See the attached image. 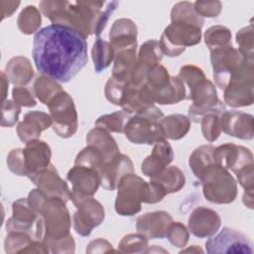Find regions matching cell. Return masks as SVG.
Wrapping results in <instances>:
<instances>
[{
  "label": "cell",
  "instance_id": "1",
  "mask_svg": "<svg viewBox=\"0 0 254 254\" xmlns=\"http://www.w3.org/2000/svg\"><path fill=\"white\" fill-rule=\"evenodd\" d=\"M33 59L42 75L68 82L87 64L86 38L69 26L49 25L34 36Z\"/></svg>",
  "mask_w": 254,
  "mask_h": 254
},
{
  "label": "cell",
  "instance_id": "2",
  "mask_svg": "<svg viewBox=\"0 0 254 254\" xmlns=\"http://www.w3.org/2000/svg\"><path fill=\"white\" fill-rule=\"evenodd\" d=\"M28 200L45 223L44 242L62 239L69 234L71 220L64 200L60 197L49 196L40 189L32 190L28 195Z\"/></svg>",
  "mask_w": 254,
  "mask_h": 254
},
{
  "label": "cell",
  "instance_id": "3",
  "mask_svg": "<svg viewBox=\"0 0 254 254\" xmlns=\"http://www.w3.org/2000/svg\"><path fill=\"white\" fill-rule=\"evenodd\" d=\"M179 77L189 87L187 99L192 104L189 108V118L194 123H199L203 111L217 104L218 97L213 83L205 77L201 68L187 64L181 67Z\"/></svg>",
  "mask_w": 254,
  "mask_h": 254
},
{
  "label": "cell",
  "instance_id": "4",
  "mask_svg": "<svg viewBox=\"0 0 254 254\" xmlns=\"http://www.w3.org/2000/svg\"><path fill=\"white\" fill-rule=\"evenodd\" d=\"M163 112L156 106H151L136 113L127 121L124 134L134 144L152 145L165 138V132L160 124Z\"/></svg>",
  "mask_w": 254,
  "mask_h": 254
},
{
  "label": "cell",
  "instance_id": "5",
  "mask_svg": "<svg viewBox=\"0 0 254 254\" xmlns=\"http://www.w3.org/2000/svg\"><path fill=\"white\" fill-rule=\"evenodd\" d=\"M198 180L206 200L218 204H226L235 200L237 183L226 169L215 163L211 164L203 171Z\"/></svg>",
  "mask_w": 254,
  "mask_h": 254
},
{
  "label": "cell",
  "instance_id": "6",
  "mask_svg": "<svg viewBox=\"0 0 254 254\" xmlns=\"http://www.w3.org/2000/svg\"><path fill=\"white\" fill-rule=\"evenodd\" d=\"M115 210L123 216H131L141 210V203L148 201L149 183L136 174L123 176L117 186Z\"/></svg>",
  "mask_w": 254,
  "mask_h": 254
},
{
  "label": "cell",
  "instance_id": "7",
  "mask_svg": "<svg viewBox=\"0 0 254 254\" xmlns=\"http://www.w3.org/2000/svg\"><path fill=\"white\" fill-rule=\"evenodd\" d=\"M201 40V27L194 23L185 21H172L164 30L160 47L163 54L168 57H178L183 54L186 47L194 46Z\"/></svg>",
  "mask_w": 254,
  "mask_h": 254
},
{
  "label": "cell",
  "instance_id": "8",
  "mask_svg": "<svg viewBox=\"0 0 254 254\" xmlns=\"http://www.w3.org/2000/svg\"><path fill=\"white\" fill-rule=\"evenodd\" d=\"M253 62L245 59L223 89L224 101L227 105L243 107L253 103Z\"/></svg>",
  "mask_w": 254,
  "mask_h": 254
},
{
  "label": "cell",
  "instance_id": "9",
  "mask_svg": "<svg viewBox=\"0 0 254 254\" xmlns=\"http://www.w3.org/2000/svg\"><path fill=\"white\" fill-rule=\"evenodd\" d=\"M52 127L55 133L62 138L73 136L77 130V112L71 96L63 90L48 104Z\"/></svg>",
  "mask_w": 254,
  "mask_h": 254
},
{
  "label": "cell",
  "instance_id": "10",
  "mask_svg": "<svg viewBox=\"0 0 254 254\" xmlns=\"http://www.w3.org/2000/svg\"><path fill=\"white\" fill-rule=\"evenodd\" d=\"M12 216L6 222L7 232H23L34 240L43 241L46 235L45 223L27 198H19L12 204Z\"/></svg>",
  "mask_w": 254,
  "mask_h": 254
},
{
  "label": "cell",
  "instance_id": "11",
  "mask_svg": "<svg viewBox=\"0 0 254 254\" xmlns=\"http://www.w3.org/2000/svg\"><path fill=\"white\" fill-rule=\"evenodd\" d=\"M69 198L76 207V211L72 216L73 229L80 236H88L92 229L100 225L104 220V208L92 196L71 191Z\"/></svg>",
  "mask_w": 254,
  "mask_h": 254
},
{
  "label": "cell",
  "instance_id": "12",
  "mask_svg": "<svg viewBox=\"0 0 254 254\" xmlns=\"http://www.w3.org/2000/svg\"><path fill=\"white\" fill-rule=\"evenodd\" d=\"M104 1H77L68 4L66 25L87 38L93 34L97 18L102 11Z\"/></svg>",
  "mask_w": 254,
  "mask_h": 254
},
{
  "label": "cell",
  "instance_id": "13",
  "mask_svg": "<svg viewBox=\"0 0 254 254\" xmlns=\"http://www.w3.org/2000/svg\"><path fill=\"white\" fill-rule=\"evenodd\" d=\"M245 59L240 52L231 45L210 51V62L213 69V78L219 88L224 89Z\"/></svg>",
  "mask_w": 254,
  "mask_h": 254
},
{
  "label": "cell",
  "instance_id": "14",
  "mask_svg": "<svg viewBox=\"0 0 254 254\" xmlns=\"http://www.w3.org/2000/svg\"><path fill=\"white\" fill-rule=\"evenodd\" d=\"M205 249L208 254L216 253H243L252 254V243L240 231L223 227L220 232L210 237L205 242Z\"/></svg>",
  "mask_w": 254,
  "mask_h": 254
},
{
  "label": "cell",
  "instance_id": "15",
  "mask_svg": "<svg viewBox=\"0 0 254 254\" xmlns=\"http://www.w3.org/2000/svg\"><path fill=\"white\" fill-rule=\"evenodd\" d=\"M28 178L47 195L52 197H60L65 202L70 197V190L66 183L60 177L58 171L53 164L30 174Z\"/></svg>",
  "mask_w": 254,
  "mask_h": 254
},
{
  "label": "cell",
  "instance_id": "16",
  "mask_svg": "<svg viewBox=\"0 0 254 254\" xmlns=\"http://www.w3.org/2000/svg\"><path fill=\"white\" fill-rule=\"evenodd\" d=\"M215 163L232 171L234 174L245 167L253 165V155L251 151L243 146H237L232 143H225L214 149Z\"/></svg>",
  "mask_w": 254,
  "mask_h": 254
},
{
  "label": "cell",
  "instance_id": "17",
  "mask_svg": "<svg viewBox=\"0 0 254 254\" xmlns=\"http://www.w3.org/2000/svg\"><path fill=\"white\" fill-rule=\"evenodd\" d=\"M221 219L218 213L208 207L198 206L192 210L189 217L190 231L198 238L214 235L220 227Z\"/></svg>",
  "mask_w": 254,
  "mask_h": 254
},
{
  "label": "cell",
  "instance_id": "18",
  "mask_svg": "<svg viewBox=\"0 0 254 254\" xmlns=\"http://www.w3.org/2000/svg\"><path fill=\"white\" fill-rule=\"evenodd\" d=\"M173 222L171 214L164 210L145 213L137 218L136 229L147 239H163Z\"/></svg>",
  "mask_w": 254,
  "mask_h": 254
},
{
  "label": "cell",
  "instance_id": "19",
  "mask_svg": "<svg viewBox=\"0 0 254 254\" xmlns=\"http://www.w3.org/2000/svg\"><path fill=\"white\" fill-rule=\"evenodd\" d=\"M221 131L229 136L250 140L254 136L253 116L237 110L224 111L220 116Z\"/></svg>",
  "mask_w": 254,
  "mask_h": 254
},
{
  "label": "cell",
  "instance_id": "20",
  "mask_svg": "<svg viewBox=\"0 0 254 254\" xmlns=\"http://www.w3.org/2000/svg\"><path fill=\"white\" fill-rule=\"evenodd\" d=\"M66 179L72 185V190L76 193L92 196L100 185L99 173L85 166L74 165L67 173Z\"/></svg>",
  "mask_w": 254,
  "mask_h": 254
},
{
  "label": "cell",
  "instance_id": "21",
  "mask_svg": "<svg viewBox=\"0 0 254 254\" xmlns=\"http://www.w3.org/2000/svg\"><path fill=\"white\" fill-rule=\"evenodd\" d=\"M154 95L147 83L141 86H134L129 82L125 83L120 104L125 112L129 114L138 113L148 107L154 106Z\"/></svg>",
  "mask_w": 254,
  "mask_h": 254
},
{
  "label": "cell",
  "instance_id": "22",
  "mask_svg": "<svg viewBox=\"0 0 254 254\" xmlns=\"http://www.w3.org/2000/svg\"><path fill=\"white\" fill-rule=\"evenodd\" d=\"M134 166L131 159L123 154H118L112 160L107 162L100 173V186L107 190H114L120 179L130 173H133Z\"/></svg>",
  "mask_w": 254,
  "mask_h": 254
},
{
  "label": "cell",
  "instance_id": "23",
  "mask_svg": "<svg viewBox=\"0 0 254 254\" xmlns=\"http://www.w3.org/2000/svg\"><path fill=\"white\" fill-rule=\"evenodd\" d=\"M173 158L174 152L172 146L166 139H163L155 143L151 155L142 162L141 170L145 176L152 179L161 174L173 161Z\"/></svg>",
  "mask_w": 254,
  "mask_h": 254
},
{
  "label": "cell",
  "instance_id": "24",
  "mask_svg": "<svg viewBox=\"0 0 254 254\" xmlns=\"http://www.w3.org/2000/svg\"><path fill=\"white\" fill-rule=\"evenodd\" d=\"M52 118L42 111H29L24 115L23 121L17 126V134L20 140L28 143L40 137L41 133L52 126Z\"/></svg>",
  "mask_w": 254,
  "mask_h": 254
},
{
  "label": "cell",
  "instance_id": "25",
  "mask_svg": "<svg viewBox=\"0 0 254 254\" xmlns=\"http://www.w3.org/2000/svg\"><path fill=\"white\" fill-rule=\"evenodd\" d=\"M109 39L115 53L127 49H136L137 27L135 23L126 18L116 20L110 29Z\"/></svg>",
  "mask_w": 254,
  "mask_h": 254
},
{
  "label": "cell",
  "instance_id": "26",
  "mask_svg": "<svg viewBox=\"0 0 254 254\" xmlns=\"http://www.w3.org/2000/svg\"><path fill=\"white\" fill-rule=\"evenodd\" d=\"M23 156L29 176L51 164L52 152L50 146L46 142L36 139L26 143V147L23 149Z\"/></svg>",
  "mask_w": 254,
  "mask_h": 254
},
{
  "label": "cell",
  "instance_id": "27",
  "mask_svg": "<svg viewBox=\"0 0 254 254\" xmlns=\"http://www.w3.org/2000/svg\"><path fill=\"white\" fill-rule=\"evenodd\" d=\"M86 143L87 145H92L99 149L102 152L106 162H109L120 154L116 141L109 134V131L100 127H95L87 133Z\"/></svg>",
  "mask_w": 254,
  "mask_h": 254
},
{
  "label": "cell",
  "instance_id": "28",
  "mask_svg": "<svg viewBox=\"0 0 254 254\" xmlns=\"http://www.w3.org/2000/svg\"><path fill=\"white\" fill-rule=\"evenodd\" d=\"M6 74L15 86H22L31 81L34 76V69L27 58L15 57L7 63Z\"/></svg>",
  "mask_w": 254,
  "mask_h": 254
},
{
  "label": "cell",
  "instance_id": "29",
  "mask_svg": "<svg viewBox=\"0 0 254 254\" xmlns=\"http://www.w3.org/2000/svg\"><path fill=\"white\" fill-rule=\"evenodd\" d=\"M187 88L179 76H171L169 82L154 93L155 102L159 104H176L187 99Z\"/></svg>",
  "mask_w": 254,
  "mask_h": 254
},
{
  "label": "cell",
  "instance_id": "30",
  "mask_svg": "<svg viewBox=\"0 0 254 254\" xmlns=\"http://www.w3.org/2000/svg\"><path fill=\"white\" fill-rule=\"evenodd\" d=\"M150 180L157 183L166 194L181 190L186 184L185 175L177 166L166 167L161 174Z\"/></svg>",
  "mask_w": 254,
  "mask_h": 254
},
{
  "label": "cell",
  "instance_id": "31",
  "mask_svg": "<svg viewBox=\"0 0 254 254\" xmlns=\"http://www.w3.org/2000/svg\"><path fill=\"white\" fill-rule=\"evenodd\" d=\"M136 62V49H127L117 52L114 59L112 77L127 82Z\"/></svg>",
  "mask_w": 254,
  "mask_h": 254
},
{
  "label": "cell",
  "instance_id": "32",
  "mask_svg": "<svg viewBox=\"0 0 254 254\" xmlns=\"http://www.w3.org/2000/svg\"><path fill=\"white\" fill-rule=\"evenodd\" d=\"M160 124L165 132V138L179 140L183 138L190 128V120L183 114H171L163 117Z\"/></svg>",
  "mask_w": 254,
  "mask_h": 254
},
{
  "label": "cell",
  "instance_id": "33",
  "mask_svg": "<svg viewBox=\"0 0 254 254\" xmlns=\"http://www.w3.org/2000/svg\"><path fill=\"white\" fill-rule=\"evenodd\" d=\"M225 106L223 102L218 101L216 107L206 113L200 120L201 123V132L203 135V138L208 141V142H213L215 141L220 133H221V125H220V117L224 111H225Z\"/></svg>",
  "mask_w": 254,
  "mask_h": 254
},
{
  "label": "cell",
  "instance_id": "34",
  "mask_svg": "<svg viewBox=\"0 0 254 254\" xmlns=\"http://www.w3.org/2000/svg\"><path fill=\"white\" fill-rule=\"evenodd\" d=\"M214 147L212 145H202L196 148L189 159V165L196 179H199L203 171L211 164H214ZM216 164V163H215Z\"/></svg>",
  "mask_w": 254,
  "mask_h": 254
},
{
  "label": "cell",
  "instance_id": "35",
  "mask_svg": "<svg viewBox=\"0 0 254 254\" xmlns=\"http://www.w3.org/2000/svg\"><path fill=\"white\" fill-rule=\"evenodd\" d=\"M115 51L110 43L97 38L93 44L91 56L94 63V68L96 72H100L110 65L115 59Z\"/></svg>",
  "mask_w": 254,
  "mask_h": 254
},
{
  "label": "cell",
  "instance_id": "36",
  "mask_svg": "<svg viewBox=\"0 0 254 254\" xmlns=\"http://www.w3.org/2000/svg\"><path fill=\"white\" fill-rule=\"evenodd\" d=\"M63 90L62 85L57 80L46 75L38 76L34 83L35 95L42 103L46 105Z\"/></svg>",
  "mask_w": 254,
  "mask_h": 254
},
{
  "label": "cell",
  "instance_id": "37",
  "mask_svg": "<svg viewBox=\"0 0 254 254\" xmlns=\"http://www.w3.org/2000/svg\"><path fill=\"white\" fill-rule=\"evenodd\" d=\"M106 160L102 154V152L92 145H87L84 149H82L76 156L74 160V165L85 166L88 168H92L96 170L99 175L103 170Z\"/></svg>",
  "mask_w": 254,
  "mask_h": 254
},
{
  "label": "cell",
  "instance_id": "38",
  "mask_svg": "<svg viewBox=\"0 0 254 254\" xmlns=\"http://www.w3.org/2000/svg\"><path fill=\"white\" fill-rule=\"evenodd\" d=\"M68 4V1H41L39 7L53 24L66 25Z\"/></svg>",
  "mask_w": 254,
  "mask_h": 254
},
{
  "label": "cell",
  "instance_id": "39",
  "mask_svg": "<svg viewBox=\"0 0 254 254\" xmlns=\"http://www.w3.org/2000/svg\"><path fill=\"white\" fill-rule=\"evenodd\" d=\"M130 117V114L124 110L116 111L111 114H105L96 119L95 127L103 128L109 132L124 133L125 125Z\"/></svg>",
  "mask_w": 254,
  "mask_h": 254
},
{
  "label": "cell",
  "instance_id": "40",
  "mask_svg": "<svg viewBox=\"0 0 254 254\" xmlns=\"http://www.w3.org/2000/svg\"><path fill=\"white\" fill-rule=\"evenodd\" d=\"M41 14L35 6H27L20 13L17 25L18 29L26 35H31L35 33L41 26Z\"/></svg>",
  "mask_w": 254,
  "mask_h": 254
},
{
  "label": "cell",
  "instance_id": "41",
  "mask_svg": "<svg viewBox=\"0 0 254 254\" xmlns=\"http://www.w3.org/2000/svg\"><path fill=\"white\" fill-rule=\"evenodd\" d=\"M204 42L205 45L208 47L209 51L220 47L230 46L231 32L228 28L221 25L212 26L205 31Z\"/></svg>",
  "mask_w": 254,
  "mask_h": 254
},
{
  "label": "cell",
  "instance_id": "42",
  "mask_svg": "<svg viewBox=\"0 0 254 254\" xmlns=\"http://www.w3.org/2000/svg\"><path fill=\"white\" fill-rule=\"evenodd\" d=\"M163 55L160 43L154 39L148 40L140 47L138 62L145 64L150 67H154L155 65L160 64Z\"/></svg>",
  "mask_w": 254,
  "mask_h": 254
},
{
  "label": "cell",
  "instance_id": "43",
  "mask_svg": "<svg viewBox=\"0 0 254 254\" xmlns=\"http://www.w3.org/2000/svg\"><path fill=\"white\" fill-rule=\"evenodd\" d=\"M148 248V239L141 233L125 235L118 245V251L122 253H143Z\"/></svg>",
  "mask_w": 254,
  "mask_h": 254
},
{
  "label": "cell",
  "instance_id": "44",
  "mask_svg": "<svg viewBox=\"0 0 254 254\" xmlns=\"http://www.w3.org/2000/svg\"><path fill=\"white\" fill-rule=\"evenodd\" d=\"M34 239L27 233L23 232H8L4 241V248L6 253H26Z\"/></svg>",
  "mask_w": 254,
  "mask_h": 254
},
{
  "label": "cell",
  "instance_id": "45",
  "mask_svg": "<svg viewBox=\"0 0 254 254\" xmlns=\"http://www.w3.org/2000/svg\"><path fill=\"white\" fill-rule=\"evenodd\" d=\"M236 43L239 45L238 51L244 59L253 62V26L242 28L236 34Z\"/></svg>",
  "mask_w": 254,
  "mask_h": 254
},
{
  "label": "cell",
  "instance_id": "46",
  "mask_svg": "<svg viewBox=\"0 0 254 254\" xmlns=\"http://www.w3.org/2000/svg\"><path fill=\"white\" fill-rule=\"evenodd\" d=\"M166 237L174 246L184 248L189 240V231L183 223L179 221L172 222L168 228Z\"/></svg>",
  "mask_w": 254,
  "mask_h": 254
},
{
  "label": "cell",
  "instance_id": "47",
  "mask_svg": "<svg viewBox=\"0 0 254 254\" xmlns=\"http://www.w3.org/2000/svg\"><path fill=\"white\" fill-rule=\"evenodd\" d=\"M126 82L120 81L114 77H109L106 84H105V89L104 93L107 98V100L115 105L121 104L122 96H123V91H124V86Z\"/></svg>",
  "mask_w": 254,
  "mask_h": 254
},
{
  "label": "cell",
  "instance_id": "48",
  "mask_svg": "<svg viewBox=\"0 0 254 254\" xmlns=\"http://www.w3.org/2000/svg\"><path fill=\"white\" fill-rule=\"evenodd\" d=\"M20 112H21V106L20 105H18L13 100L6 99L2 103L1 126L2 127H11V126H13L18 121Z\"/></svg>",
  "mask_w": 254,
  "mask_h": 254
},
{
  "label": "cell",
  "instance_id": "49",
  "mask_svg": "<svg viewBox=\"0 0 254 254\" xmlns=\"http://www.w3.org/2000/svg\"><path fill=\"white\" fill-rule=\"evenodd\" d=\"M7 166L9 170L17 176H28L24 162L23 149L17 148L10 151L7 156Z\"/></svg>",
  "mask_w": 254,
  "mask_h": 254
},
{
  "label": "cell",
  "instance_id": "50",
  "mask_svg": "<svg viewBox=\"0 0 254 254\" xmlns=\"http://www.w3.org/2000/svg\"><path fill=\"white\" fill-rule=\"evenodd\" d=\"M195 12L200 17H217L221 11V3L219 1H196L193 4Z\"/></svg>",
  "mask_w": 254,
  "mask_h": 254
},
{
  "label": "cell",
  "instance_id": "51",
  "mask_svg": "<svg viewBox=\"0 0 254 254\" xmlns=\"http://www.w3.org/2000/svg\"><path fill=\"white\" fill-rule=\"evenodd\" d=\"M45 243L53 253H72L75 249V243L70 234L62 239L50 240Z\"/></svg>",
  "mask_w": 254,
  "mask_h": 254
},
{
  "label": "cell",
  "instance_id": "52",
  "mask_svg": "<svg viewBox=\"0 0 254 254\" xmlns=\"http://www.w3.org/2000/svg\"><path fill=\"white\" fill-rule=\"evenodd\" d=\"M12 96L14 101L20 106L33 107L37 104L32 92L24 86H15L12 90Z\"/></svg>",
  "mask_w": 254,
  "mask_h": 254
},
{
  "label": "cell",
  "instance_id": "53",
  "mask_svg": "<svg viewBox=\"0 0 254 254\" xmlns=\"http://www.w3.org/2000/svg\"><path fill=\"white\" fill-rule=\"evenodd\" d=\"M118 4H119V2H117V1H111V2L107 3L106 7L104 9H102V11L100 12V14L97 18V21L94 26L93 34H95L97 36H99L101 34L102 30L105 28V26L109 20V17L115 11Z\"/></svg>",
  "mask_w": 254,
  "mask_h": 254
},
{
  "label": "cell",
  "instance_id": "54",
  "mask_svg": "<svg viewBox=\"0 0 254 254\" xmlns=\"http://www.w3.org/2000/svg\"><path fill=\"white\" fill-rule=\"evenodd\" d=\"M253 165L243 168L235 175L238 179L240 186L245 190H253Z\"/></svg>",
  "mask_w": 254,
  "mask_h": 254
},
{
  "label": "cell",
  "instance_id": "55",
  "mask_svg": "<svg viewBox=\"0 0 254 254\" xmlns=\"http://www.w3.org/2000/svg\"><path fill=\"white\" fill-rule=\"evenodd\" d=\"M110 251H113L112 249V245L102 239V238H98V239H95V240H92L89 244H88V247L86 248V253H94V252H110Z\"/></svg>",
  "mask_w": 254,
  "mask_h": 254
},
{
  "label": "cell",
  "instance_id": "56",
  "mask_svg": "<svg viewBox=\"0 0 254 254\" xmlns=\"http://www.w3.org/2000/svg\"><path fill=\"white\" fill-rule=\"evenodd\" d=\"M1 83H2V102H4L6 100L7 90H8V85H9L8 76H7V74H5L4 71H1Z\"/></svg>",
  "mask_w": 254,
  "mask_h": 254
},
{
  "label": "cell",
  "instance_id": "57",
  "mask_svg": "<svg viewBox=\"0 0 254 254\" xmlns=\"http://www.w3.org/2000/svg\"><path fill=\"white\" fill-rule=\"evenodd\" d=\"M243 203L249 207L250 209L253 208V190H245L243 194Z\"/></svg>",
  "mask_w": 254,
  "mask_h": 254
},
{
  "label": "cell",
  "instance_id": "58",
  "mask_svg": "<svg viewBox=\"0 0 254 254\" xmlns=\"http://www.w3.org/2000/svg\"><path fill=\"white\" fill-rule=\"evenodd\" d=\"M183 252H202V250L198 247V246H196V245H192L190 248H189V249H185V250H182V251H180V253H183Z\"/></svg>",
  "mask_w": 254,
  "mask_h": 254
}]
</instances>
